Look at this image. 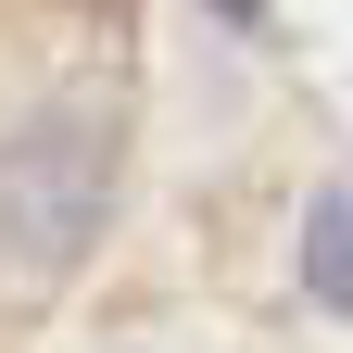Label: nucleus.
<instances>
[{
	"label": "nucleus",
	"mask_w": 353,
	"mask_h": 353,
	"mask_svg": "<svg viewBox=\"0 0 353 353\" xmlns=\"http://www.w3.org/2000/svg\"><path fill=\"white\" fill-rule=\"evenodd\" d=\"M303 290L353 316V190H328V202H316V228H303Z\"/></svg>",
	"instance_id": "f257e3e1"
},
{
	"label": "nucleus",
	"mask_w": 353,
	"mask_h": 353,
	"mask_svg": "<svg viewBox=\"0 0 353 353\" xmlns=\"http://www.w3.org/2000/svg\"><path fill=\"white\" fill-rule=\"evenodd\" d=\"M214 13H228V26H252V13H265V0H214Z\"/></svg>",
	"instance_id": "f03ea898"
}]
</instances>
